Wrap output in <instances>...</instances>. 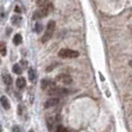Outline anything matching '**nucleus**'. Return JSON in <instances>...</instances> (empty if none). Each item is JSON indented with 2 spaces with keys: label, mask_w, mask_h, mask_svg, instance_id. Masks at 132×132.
Wrapping results in <instances>:
<instances>
[{
  "label": "nucleus",
  "mask_w": 132,
  "mask_h": 132,
  "mask_svg": "<svg viewBox=\"0 0 132 132\" xmlns=\"http://www.w3.org/2000/svg\"><path fill=\"white\" fill-rule=\"evenodd\" d=\"M16 86H17V87L20 88V89L24 88V87L26 86V79H25V78H23V77L18 78L17 80H16Z\"/></svg>",
  "instance_id": "obj_7"
},
{
  "label": "nucleus",
  "mask_w": 132,
  "mask_h": 132,
  "mask_svg": "<svg viewBox=\"0 0 132 132\" xmlns=\"http://www.w3.org/2000/svg\"><path fill=\"white\" fill-rule=\"evenodd\" d=\"M49 85H50V81L48 79H42V81H41V87H42V89H46Z\"/></svg>",
  "instance_id": "obj_15"
},
{
  "label": "nucleus",
  "mask_w": 132,
  "mask_h": 132,
  "mask_svg": "<svg viewBox=\"0 0 132 132\" xmlns=\"http://www.w3.org/2000/svg\"><path fill=\"white\" fill-rule=\"evenodd\" d=\"M20 21H21V18L18 17V16H14V17H12V23H13V24H18Z\"/></svg>",
  "instance_id": "obj_16"
},
{
  "label": "nucleus",
  "mask_w": 132,
  "mask_h": 132,
  "mask_svg": "<svg viewBox=\"0 0 132 132\" xmlns=\"http://www.w3.org/2000/svg\"><path fill=\"white\" fill-rule=\"evenodd\" d=\"M128 64H129V66L132 68V60H131V61H129V63H128Z\"/></svg>",
  "instance_id": "obj_22"
},
{
  "label": "nucleus",
  "mask_w": 132,
  "mask_h": 132,
  "mask_svg": "<svg viewBox=\"0 0 132 132\" xmlns=\"http://www.w3.org/2000/svg\"><path fill=\"white\" fill-rule=\"evenodd\" d=\"M30 132H34V131H32V130H30Z\"/></svg>",
  "instance_id": "obj_25"
},
{
  "label": "nucleus",
  "mask_w": 132,
  "mask_h": 132,
  "mask_svg": "<svg viewBox=\"0 0 132 132\" xmlns=\"http://www.w3.org/2000/svg\"><path fill=\"white\" fill-rule=\"evenodd\" d=\"M12 132H21V129H20L19 126L14 125L13 127H12Z\"/></svg>",
  "instance_id": "obj_18"
},
{
  "label": "nucleus",
  "mask_w": 132,
  "mask_h": 132,
  "mask_svg": "<svg viewBox=\"0 0 132 132\" xmlns=\"http://www.w3.org/2000/svg\"><path fill=\"white\" fill-rule=\"evenodd\" d=\"M41 30H42V25H41V24H37V25H36V28H35V31L39 33V32H41Z\"/></svg>",
  "instance_id": "obj_19"
},
{
  "label": "nucleus",
  "mask_w": 132,
  "mask_h": 132,
  "mask_svg": "<svg viewBox=\"0 0 132 132\" xmlns=\"http://www.w3.org/2000/svg\"><path fill=\"white\" fill-rule=\"evenodd\" d=\"M0 102H1V104H2L4 109L8 110L10 108V102H9V100H8L6 96H1L0 97Z\"/></svg>",
  "instance_id": "obj_8"
},
{
  "label": "nucleus",
  "mask_w": 132,
  "mask_h": 132,
  "mask_svg": "<svg viewBox=\"0 0 132 132\" xmlns=\"http://www.w3.org/2000/svg\"><path fill=\"white\" fill-rule=\"evenodd\" d=\"M7 53V47L4 42H0V54L2 56H6Z\"/></svg>",
  "instance_id": "obj_11"
},
{
  "label": "nucleus",
  "mask_w": 132,
  "mask_h": 132,
  "mask_svg": "<svg viewBox=\"0 0 132 132\" xmlns=\"http://www.w3.org/2000/svg\"><path fill=\"white\" fill-rule=\"evenodd\" d=\"M49 3H50V0H37V1H36L37 6H39V7L46 6L47 4H49Z\"/></svg>",
  "instance_id": "obj_14"
},
{
  "label": "nucleus",
  "mask_w": 132,
  "mask_h": 132,
  "mask_svg": "<svg viewBox=\"0 0 132 132\" xmlns=\"http://www.w3.org/2000/svg\"><path fill=\"white\" fill-rule=\"evenodd\" d=\"M56 132H70V131H69L68 129H66L65 127H63V126H59Z\"/></svg>",
  "instance_id": "obj_17"
},
{
  "label": "nucleus",
  "mask_w": 132,
  "mask_h": 132,
  "mask_svg": "<svg viewBox=\"0 0 132 132\" xmlns=\"http://www.w3.org/2000/svg\"><path fill=\"white\" fill-rule=\"evenodd\" d=\"M22 41H23V38H22V36L20 35V34H16L15 36H14L13 38V43L16 45V46H18L20 45L21 43H22Z\"/></svg>",
  "instance_id": "obj_9"
},
{
  "label": "nucleus",
  "mask_w": 132,
  "mask_h": 132,
  "mask_svg": "<svg viewBox=\"0 0 132 132\" xmlns=\"http://www.w3.org/2000/svg\"><path fill=\"white\" fill-rule=\"evenodd\" d=\"M55 28H56V23H55V21L53 20H51V21H49L48 22V24H47V28H46V31H45V34L43 35V37H42V43H47V42H49L51 38L53 37V34L55 32Z\"/></svg>",
  "instance_id": "obj_1"
},
{
  "label": "nucleus",
  "mask_w": 132,
  "mask_h": 132,
  "mask_svg": "<svg viewBox=\"0 0 132 132\" xmlns=\"http://www.w3.org/2000/svg\"><path fill=\"white\" fill-rule=\"evenodd\" d=\"M55 65H52V67H50V68H48V69H47V72H50V71H51V70H53V69H55Z\"/></svg>",
  "instance_id": "obj_21"
},
{
  "label": "nucleus",
  "mask_w": 132,
  "mask_h": 132,
  "mask_svg": "<svg viewBox=\"0 0 132 132\" xmlns=\"http://www.w3.org/2000/svg\"><path fill=\"white\" fill-rule=\"evenodd\" d=\"M70 93L69 89L63 88V87H53L51 89H49L48 94L49 95H66Z\"/></svg>",
  "instance_id": "obj_4"
},
{
  "label": "nucleus",
  "mask_w": 132,
  "mask_h": 132,
  "mask_svg": "<svg viewBox=\"0 0 132 132\" xmlns=\"http://www.w3.org/2000/svg\"><path fill=\"white\" fill-rule=\"evenodd\" d=\"M60 102V99L58 97H51V98L47 99L44 103V107L45 108H50V107H53V106L57 105Z\"/></svg>",
  "instance_id": "obj_6"
},
{
  "label": "nucleus",
  "mask_w": 132,
  "mask_h": 132,
  "mask_svg": "<svg viewBox=\"0 0 132 132\" xmlns=\"http://www.w3.org/2000/svg\"><path fill=\"white\" fill-rule=\"evenodd\" d=\"M3 81L8 85V86H10L11 84H12V78H11V76L9 75V73H5V75H3Z\"/></svg>",
  "instance_id": "obj_10"
},
{
  "label": "nucleus",
  "mask_w": 132,
  "mask_h": 132,
  "mask_svg": "<svg viewBox=\"0 0 132 132\" xmlns=\"http://www.w3.org/2000/svg\"><path fill=\"white\" fill-rule=\"evenodd\" d=\"M28 76H29V79L31 81H35V79H36V73H35V71H34L33 69H30L29 70Z\"/></svg>",
  "instance_id": "obj_13"
},
{
  "label": "nucleus",
  "mask_w": 132,
  "mask_h": 132,
  "mask_svg": "<svg viewBox=\"0 0 132 132\" xmlns=\"http://www.w3.org/2000/svg\"><path fill=\"white\" fill-rule=\"evenodd\" d=\"M53 10H54L53 4H52V3H49V4H47L46 6L41 7L40 10L36 11V12L34 13L33 19H41V18H44V17L48 16Z\"/></svg>",
  "instance_id": "obj_2"
},
{
  "label": "nucleus",
  "mask_w": 132,
  "mask_h": 132,
  "mask_svg": "<svg viewBox=\"0 0 132 132\" xmlns=\"http://www.w3.org/2000/svg\"><path fill=\"white\" fill-rule=\"evenodd\" d=\"M0 132H2V127H1V125H0Z\"/></svg>",
  "instance_id": "obj_24"
},
{
  "label": "nucleus",
  "mask_w": 132,
  "mask_h": 132,
  "mask_svg": "<svg viewBox=\"0 0 132 132\" xmlns=\"http://www.w3.org/2000/svg\"><path fill=\"white\" fill-rule=\"evenodd\" d=\"M56 81H59V82H62L64 85H70L72 84L73 81V79L70 75H67V73H61L59 76H57L56 78Z\"/></svg>",
  "instance_id": "obj_5"
},
{
  "label": "nucleus",
  "mask_w": 132,
  "mask_h": 132,
  "mask_svg": "<svg viewBox=\"0 0 132 132\" xmlns=\"http://www.w3.org/2000/svg\"><path fill=\"white\" fill-rule=\"evenodd\" d=\"M22 107H23L22 105L18 106V114H19V115H22V109H23Z\"/></svg>",
  "instance_id": "obj_20"
},
{
  "label": "nucleus",
  "mask_w": 132,
  "mask_h": 132,
  "mask_svg": "<svg viewBox=\"0 0 132 132\" xmlns=\"http://www.w3.org/2000/svg\"><path fill=\"white\" fill-rule=\"evenodd\" d=\"M58 55L60 58H63V59H75L79 57V54L78 51H75L72 49H62L59 51Z\"/></svg>",
  "instance_id": "obj_3"
},
{
  "label": "nucleus",
  "mask_w": 132,
  "mask_h": 132,
  "mask_svg": "<svg viewBox=\"0 0 132 132\" xmlns=\"http://www.w3.org/2000/svg\"><path fill=\"white\" fill-rule=\"evenodd\" d=\"M16 12H20V9H19V7H16Z\"/></svg>",
  "instance_id": "obj_23"
},
{
  "label": "nucleus",
  "mask_w": 132,
  "mask_h": 132,
  "mask_svg": "<svg viewBox=\"0 0 132 132\" xmlns=\"http://www.w3.org/2000/svg\"><path fill=\"white\" fill-rule=\"evenodd\" d=\"M12 71H13L14 73H16V75H21L22 73V68L20 67V65L18 64H15L12 68Z\"/></svg>",
  "instance_id": "obj_12"
}]
</instances>
